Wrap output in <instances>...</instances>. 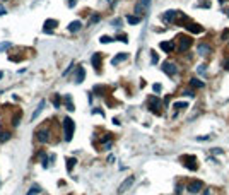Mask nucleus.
<instances>
[{"label":"nucleus","instance_id":"1","mask_svg":"<svg viewBox=\"0 0 229 195\" xmlns=\"http://www.w3.org/2000/svg\"><path fill=\"white\" fill-rule=\"evenodd\" d=\"M74 129H75L74 120L69 118V117L63 118V134H65V140H67V142H70L72 137H74Z\"/></svg>","mask_w":229,"mask_h":195},{"label":"nucleus","instance_id":"2","mask_svg":"<svg viewBox=\"0 0 229 195\" xmlns=\"http://www.w3.org/2000/svg\"><path fill=\"white\" fill-rule=\"evenodd\" d=\"M149 108H151V111H152V113L161 115V101H159V98L152 96L151 100H149Z\"/></svg>","mask_w":229,"mask_h":195},{"label":"nucleus","instance_id":"3","mask_svg":"<svg viewBox=\"0 0 229 195\" xmlns=\"http://www.w3.org/2000/svg\"><path fill=\"white\" fill-rule=\"evenodd\" d=\"M56 24H58V22H56L55 19H46V21H44V26H43V31H44L46 34H52Z\"/></svg>","mask_w":229,"mask_h":195},{"label":"nucleus","instance_id":"4","mask_svg":"<svg viewBox=\"0 0 229 195\" xmlns=\"http://www.w3.org/2000/svg\"><path fill=\"white\" fill-rule=\"evenodd\" d=\"M163 72H164V74H168V75H174L178 72V69H176V65H174V63L164 62L163 63Z\"/></svg>","mask_w":229,"mask_h":195},{"label":"nucleus","instance_id":"5","mask_svg":"<svg viewBox=\"0 0 229 195\" xmlns=\"http://www.w3.org/2000/svg\"><path fill=\"white\" fill-rule=\"evenodd\" d=\"M133 181H135V178H133V176H128V178H127V180H125V181H123V183L118 187V193H125V192H127V190H128V188L133 185Z\"/></svg>","mask_w":229,"mask_h":195},{"label":"nucleus","instance_id":"6","mask_svg":"<svg viewBox=\"0 0 229 195\" xmlns=\"http://www.w3.org/2000/svg\"><path fill=\"white\" fill-rule=\"evenodd\" d=\"M190 45H192V38H190V36H181L180 38V52L188 50Z\"/></svg>","mask_w":229,"mask_h":195},{"label":"nucleus","instance_id":"7","mask_svg":"<svg viewBox=\"0 0 229 195\" xmlns=\"http://www.w3.org/2000/svg\"><path fill=\"white\" fill-rule=\"evenodd\" d=\"M84 77H85V72H84V67H77L75 69V77H74V81H75V84H81L82 81H84Z\"/></svg>","mask_w":229,"mask_h":195},{"label":"nucleus","instance_id":"8","mask_svg":"<svg viewBox=\"0 0 229 195\" xmlns=\"http://www.w3.org/2000/svg\"><path fill=\"white\" fill-rule=\"evenodd\" d=\"M36 139L40 140V142H46V140L50 139V132L48 130H44V129H40L36 132Z\"/></svg>","mask_w":229,"mask_h":195},{"label":"nucleus","instance_id":"9","mask_svg":"<svg viewBox=\"0 0 229 195\" xmlns=\"http://www.w3.org/2000/svg\"><path fill=\"white\" fill-rule=\"evenodd\" d=\"M200 190H202V181H190V185H188L190 193H198Z\"/></svg>","mask_w":229,"mask_h":195},{"label":"nucleus","instance_id":"10","mask_svg":"<svg viewBox=\"0 0 229 195\" xmlns=\"http://www.w3.org/2000/svg\"><path fill=\"white\" fill-rule=\"evenodd\" d=\"M44 104H46V101H44V100H41V101H40V104H38V108H36V111H34V113L31 115V120H36V118L40 117V113L43 111Z\"/></svg>","mask_w":229,"mask_h":195},{"label":"nucleus","instance_id":"11","mask_svg":"<svg viewBox=\"0 0 229 195\" xmlns=\"http://www.w3.org/2000/svg\"><path fill=\"white\" fill-rule=\"evenodd\" d=\"M159 46H161V50H164L166 53H169V52H173V50H174L173 41H163V43L159 45Z\"/></svg>","mask_w":229,"mask_h":195},{"label":"nucleus","instance_id":"12","mask_svg":"<svg viewBox=\"0 0 229 195\" xmlns=\"http://www.w3.org/2000/svg\"><path fill=\"white\" fill-rule=\"evenodd\" d=\"M127 58H128V53H118V55L111 60V63H113V65H118V63H122L123 60H127Z\"/></svg>","mask_w":229,"mask_h":195},{"label":"nucleus","instance_id":"13","mask_svg":"<svg viewBox=\"0 0 229 195\" xmlns=\"http://www.w3.org/2000/svg\"><path fill=\"white\" fill-rule=\"evenodd\" d=\"M81 28H82L81 21H72L70 24H69V31H70V33H77Z\"/></svg>","mask_w":229,"mask_h":195},{"label":"nucleus","instance_id":"14","mask_svg":"<svg viewBox=\"0 0 229 195\" xmlns=\"http://www.w3.org/2000/svg\"><path fill=\"white\" fill-rule=\"evenodd\" d=\"M198 53L200 55H209V53H210V46L205 45V43H200L198 45Z\"/></svg>","mask_w":229,"mask_h":195},{"label":"nucleus","instance_id":"15","mask_svg":"<svg viewBox=\"0 0 229 195\" xmlns=\"http://www.w3.org/2000/svg\"><path fill=\"white\" fill-rule=\"evenodd\" d=\"M91 63H93V67L96 70L99 69V63H101V55H99V53H94L93 58H91Z\"/></svg>","mask_w":229,"mask_h":195},{"label":"nucleus","instance_id":"16","mask_svg":"<svg viewBox=\"0 0 229 195\" xmlns=\"http://www.w3.org/2000/svg\"><path fill=\"white\" fill-rule=\"evenodd\" d=\"M176 14H178V12L176 11H168L166 12V14H164V21H174V17H176Z\"/></svg>","mask_w":229,"mask_h":195},{"label":"nucleus","instance_id":"17","mask_svg":"<svg viewBox=\"0 0 229 195\" xmlns=\"http://www.w3.org/2000/svg\"><path fill=\"white\" fill-rule=\"evenodd\" d=\"M65 106H67V110H69V111H74V103H72V98L69 94L65 96Z\"/></svg>","mask_w":229,"mask_h":195},{"label":"nucleus","instance_id":"18","mask_svg":"<svg viewBox=\"0 0 229 195\" xmlns=\"http://www.w3.org/2000/svg\"><path fill=\"white\" fill-rule=\"evenodd\" d=\"M185 161H188V163H185V164L188 166L190 169H197V164H193V163H195V158H193V156H188Z\"/></svg>","mask_w":229,"mask_h":195},{"label":"nucleus","instance_id":"19","mask_svg":"<svg viewBox=\"0 0 229 195\" xmlns=\"http://www.w3.org/2000/svg\"><path fill=\"white\" fill-rule=\"evenodd\" d=\"M190 86H192V87H203V81H198V79H192V81H190Z\"/></svg>","mask_w":229,"mask_h":195},{"label":"nucleus","instance_id":"20","mask_svg":"<svg viewBox=\"0 0 229 195\" xmlns=\"http://www.w3.org/2000/svg\"><path fill=\"white\" fill-rule=\"evenodd\" d=\"M9 139H10V134H9V132H0V144L7 142Z\"/></svg>","mask_w":229,"mask_h":195},{"label":"nucleus","instance_id":"21","mask_svg":"<svg viewBox=\"0 0 229 195\" xmlns=\"http://www.w3.org/2000/svg\"><path fill=\"white\" fill-rule=\"evenodd\" d=\"M127 21H128V24H139V22H140V17H137V15H128Z\"/></svg>","mask_w":229,"mask_h":195},{"label":"nucleus","instance_id":"22","mask_svg":"<svg viewBox=\"0 0 229 195\" xmlns=\"http://www.w3.org/2000/svg\"><path fill=\"white\" fill-rule=\"evenodd\" d=\"M186 28H188L192 33H202V28H200L198 24H190V26H186Z\"/></svg>","mask_w":229,"mask_h":195},{"label":"nucleus","instance_id":"23","mask_svg":"<svg viewBox=\"0 0 229 195\" xmlns=\"http://www.w3.org/2000/svg\"><path fill=\"white\" fill-rule=\"evenodd\" d=\"M41 192V188L38 187V185H34V187H31V190L27 192V195H36V193H40Z\"/></svg>","mask_w":229,"mask_h":195},{"label":"nucleus","instance_id":"24","mask_svg":"<svg viewBox=\"0 0 229 195\" xmlns=\"http://www.w3.org/2000/svg\"><path fill=\"white\" fill-rule=\"evenodd\" d=\"M67 163H69V164H67V171L70 173V171H72V166H75V163H77V161L70 158V159H67Z\"/></svg>","mask_w":229,"mask_h":195},{"label":"nucleus","instance_id":"25","mask_svg":"<svg viewBox=\"0 0 229 195\" xmlns=\"http://www.w3.org/2000/svg\"><path fill=\"white\" fill-rule=\"evenodd\" d=\"M12 43L10 41H4V43H0V52H4V50H7V48H10Z\"/></svg>","mask_w":229,"mask_h":195},{"label":"nucleus","instance_id":"26","mask_svg":"<svg viewBox=\"0 0 229 195\" xmlns=\"http://www.w3.org/2000/svg\"><path fill=\"white\" fill-rule=\"evenodd\" d=\"M174 108H176V110H183V108H188V103H185V101H181V103H174Z\"/></svg>","mask_w":229,"mask_h":195},{"label":"nucleus","instance_id":"27","mask_svg":"<svg viewBox=\"0 0 229 195\" xmlns=\"http://www.w3.org/2000/svg\"><path fill=\"white\" fill-rule=\"evenodd\" d=\"M53 104H55V108H60V96L55 94V98H53Z\"/></svg>","mask_w":229,"mask_h":195},{"label":"nucleus","instance_id":"28","mask_svg":"<svg viewBox=\"0 0 229 195\" xmlns=\"http://www.w3.org/2000/svg\"><path fill=\"white\" fill-rule=\"evenodd\" d=\"M99 41H101V43H111L113 40H111L110 36H101V38H99Z\"/></svg>","mask_w":229,"mask_h":195},{"label":"nucleus","instance_id":"29","mask_svg":"<svg viewBox=\"0 0 229 195\" xmlns=\"http://www.w3.org/2000/svg\"><path fill=\"white\" fill-rule=\"evenodd\" d=\"M139 4H140L142 7H144V9H147L149 5H151V0H140V2H139Z\"/></svg>","mask_w":229,"mask_h":195},{"label":"nucleus","instance_id":"30","mask_svg":"<svg viewBox=\"0 0 229 195\" xmlns=\"http://www.w3.org/2000/svg\"><path fill=\"white\" fill-rule=\"evenodd\" d=\"M197 72L202 74V75H205V65H198V67H197Z\"/></svg>","mask_w":229,"mask_h":195},{"label":"nucleus","instance_id":"31","mask_svg":"<svg viewBox=\"0 0 229 195\" xmlns=\"http://www.w3.org/2000/svg\"><path fill=\"white\" fill-rule=\"evenodd\" d=\"M152 89H154L156 92H159V91H161V84H154V86H152Z\"/></svg>","mask_w":229,"mask_h":195},{"label":"nucleus","instance_id":"32","mask_svg":"<svg viewBox=\"0 0 229 195\" xmlns=\"http://www.w3.org/2000/svg\"><path fill=\"white\" fill-rule=\"evenodd\" d=\"M210 139V135H205V137H197V140H209Z\"/></svg>","mask_w":229,"mask_h":195},{"label":"nucleus","instance_id":"33","mask_svg":"<svg viewBox=\"0 0 229 195\" xmlns=\"http://www.w3.org/2000/svg\"><path fill=\"white\" fill-rule=\"evenodd\" d=\"M183 94H185V96H190V98H193V96H195V94H193L192 91H185V92H183Z\"/></svg>","mask_w":229,"mask_h":195},{"label":"nucleus","instance_id":"34","mask_svg":"<svg viewBox=\"0 0 229 195\" xmlns=\"http://www.w3.org/2000/svg\"><path fill=\"white\" fill-rule=\"evenodd\" d=\"M99 21V15H93V19H91V22H98Z\"/></svg>","mask_w":229,"mask_h":195},{"label":"nucleus","instance_id":"35","mask_svg":"<svg viewBox=\"0 0 229 195\" xmlns=\"http://www.w3.org/2000/svg\"><path fill=\"white\" fill-rule=\"evenodd\" d=\"M152 63H157V55H156V53L152 55Z\"/></svg>","mask_w":229,"mask_h":195},{"label":"nucleus","instance_id":"36","mask_svg":"<svg viewBox=\"0 0 229 195\" xmlns=\"http://www.w3.org/2000/svg\"><path fill=\"white\" fill-rule=\"evenodd\" d=\"M113 26H116V28L120 26V19H116V21H113Z\"/></svg>","mask_w":229,"mask_h":195},{"label":"nucleus","instance_id":"37","mask_svg":"<svg viewBox=\"0 0 229 195\" xmlns=\"http://www.w3.org/2000/svg\"><path fill=\"white\" fill-rule=\"evenodd\" d=\"M212 151H214L215 154H222V149H212Z\"/></svg>","mask_w":229,"mask_h":195},{"label":"nucleus","instance_id":"38","mask_svg":"<svg viewBox=\"0 0 229 195\" xmlns=\"http://www.w3.org/2000/svg\"><path fill=\"white\" fill-rule=\"evenodd\" d=\"M224 69H226V70H229V60H227V62L224 63Z\"/></svg>","mask_w":229,"mask_h":195},{"label":"nucleus","instance_id":"39","mask_svg":"<svg viewBox=\"0 0 229 195\" xmlns=\"http://www.w3.org/2000/svg\"><path fill=\"white\" fill-rule=\"evenodd\" d=\"M5 14V9L4 7H0V15H4Z\"/></svg>","mask_w":229,"mask_h":195},{"label":"nucleus","instance_id":"40","mask_svg":"<svg viewBox=\"0 0 229 195\" xmlns=\"http://www.w3.org/2000/svg\"><path fill=\"white\" fill-rule=\"evenodd\" d=\"M203 195H210V190H203Z\"/></svg>","mask_w":229,"mask_h":195},{"label":"nucleus","instance_id":"41","mask_svg":"<svg viewBox=\"0 0 229 195\" xmlns=\"http://www.w3.org/2000/svg\"><path fill=\"white\" fill-rule=\"evenodd\" d=\"M2 77H4V72H0V79H2Z\"/></svg>","mask_w":229,"mask_h":195},{"label":"nucleus","instance_id":"42","mask_svg":"<svg viewBox=\"0 0 229 195\" xmlns=\"http://www.w3.org/2000/svg\"><path fill=\"white\" fill-rule=\"evenodd\" d=\"M227 17H229V11H227Z\"/></svg>","mask_w":229,"mask_h":195}]
</instances>
